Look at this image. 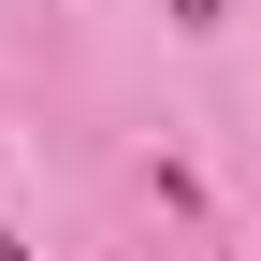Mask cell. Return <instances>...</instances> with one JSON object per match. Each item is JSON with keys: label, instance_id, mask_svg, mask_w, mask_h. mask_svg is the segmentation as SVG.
I'll return each mask as SVG.
<instances>
[{"label": "cell", "instance_id": "1", "mask_svg": "<svg viewBox=\"0 0 261 261\" xmlns=\"http://www.w3.org/2000/svg\"><path fill=\"white\" fill-rule=\"evenodd\" d=\"M174 15H189V29H218V0H174Z\"/></svg>", "mask_w": 261, "mask_h": 261}]
</instances>
